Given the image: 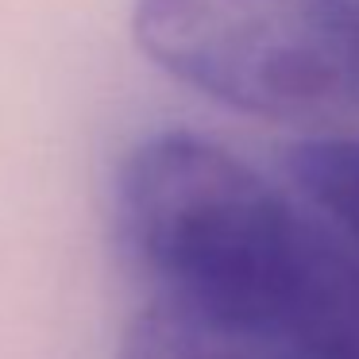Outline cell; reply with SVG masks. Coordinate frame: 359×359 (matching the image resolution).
<instances>
[{"mask_svg": "<svg viewBox=\"0 0 359 359\" xmlns=\"http://www.w3.org/2000/svg\"><path fill=\"white\" fill-rule=\"evenodd\" d=\"M116 228L158 309L248 351H271L325 217L290 201L228 147L151 132L116 170Z\"/></svg>", "mask_w": 359, "mask_h": 359, "instance_id": "obj_1", "label": "cell"}, {"mask_svg": "<svg viewBox=\"0 0 359 359\" xmlns=\"http://www.w3.org/2000/svg\"><path fill=\"white\" fill-rule=\"evenodd\" d=\"M124 359H255V351L236 348V344L201 332L189 320L151 305L128 336Z\"/></svg>", "mask_w": 359, "mask_h": 359, "instance_id": "obj_4", "label": "cell"}, {"mask_svg": "<svg viewBox=\"0 0 359 359\" xmlns=\"http://www.w3.org/2000/svg\"><path fill=\"white\" fill-rule=\"evenodd\" d=\"M140 55L266 120L359 104V0H132Z\"/></svg>", "mask_w": 359, "mask_h": 359, "instance_id": "obj_2", "label": "cell"}, {"mask_svg": "<svg viewBox=\"0 0 359 359\" xmlns=\"http://www.w3.org/2000/svg\"><path fill=\"white\" fill-rule=\"evenodd\" d=\"M290 178L309 205L359 251V135H317L286 155Z\"/></svg>", "mask_w": 359, "mask_h": 359, "instance_id": "obj_3", "label": "cell"}]
</instances>
